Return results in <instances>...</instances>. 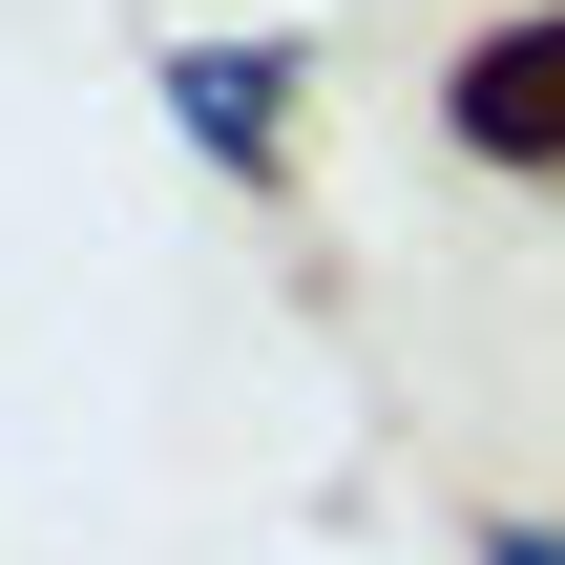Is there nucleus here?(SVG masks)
<instances>
[{"instance_id": "3", "label": "nucleus", "mask_w": 565, "mask_h": 565, "mask_svg": "<svg viewBox=\"0 0 565 565\" xmlns=\"http://www.w3.org/2000/svg\"><path fill=\"white\" fill-rule=\"evenodd\" d=\"M482 565H565V524H482Z\"/></svg>"}, {"instance_id": "2", "label": "nucleus", "mask_w": 565, "mask_h": 565, "mask_svg": "<svg viewBox=\"0 0 565 565\" xmlns=\"http://www.w3.org/2000/svg\"><path fill=\"white\" fill-rule=\"evenodd\" d=\"M168 105H189V147H210V168H273V147H294V63H273V42H252V63H231V42H189V63H168Z\"/></svg>"}, {"instance_id": "1", "label": "nucleus", "mask_w": 565, "mask_h": 565, "mask_svg": "<svg viewBox=\"0 0 565 565\" xmlns=\"http://www.w3.org/2000/svg\"><path fill=\"white\" fill-rule=\"evenodd\" d=\"M461 147H503V168H565V0H545V21H503V42L461 63Z\"/></svg>"}]
</instances>
